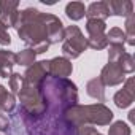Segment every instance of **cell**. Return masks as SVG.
<instances>
[{
	"label": "cell",
	"instance_id": "15",
	"mask_svg": "<svg viewBox=\"0 0 135 135\" xmlns=\"http://www.w3.org/2000/svg\"><path fill=\"white\" fill-rule=\"evenodd\" d=\"M84 16H86L88 19H99V21H105V19L110 16L105 0H103V2H92V3L86 8V15H84Z\"/></svg>",
	"mask_w": 135,
	"mask_h": 135
},
{
	"label": "cell",
	"instance_id": "13",
	"mask_svg": "<svg viewBox=\"0 0 135 135\" xmlns=\"http://www.w3.org/2000/svg\"><path fill=\"white\" fill-rule=\"evenodd\" d=\"M110 16H121L127 18L133 13V3L130 0H105Z\"/></svg>",
	"mask_w": 135,
	"mask_h": 135
},
{
	"label": "cell",
	"instance_id": "21",
	"mask_svg": "<svg viewBox=\"0 0 135 135\" xmlns=\"http://www.w3.org/2000/svg\"><path fill=\"white\" fill-rule=\"evenodd\" d=\"M107 40H108V45H124L126 43V33L119 27H111L107 32Z\"/></svg>",
	"mask_w": 135,
	"mask_h": 135
},
{
	"label": "cell",
	"instance_id": "1",
	"mask_svg": "<svg viewBox=\"0 0 135 135\" xmlns=\"http://www.w3.org/2000/svg\"><path fill=\"white\" fill-rule=\"evenodd\" d=\"M48 15L33 7L18 11L13 29H16L19 38L35 54H43L51 46L48 41Z\"/></svg>",
	"mask_w": 135,
	"mask_h": 135
},
{
	"label": "cell",
	"instance_id": "4",
	"mask_svg": "<svg viewBox=\"0 0 135 135\" xmlns=\"http://www.w3.org/2000/svg\"><path fill=\"white\" fill-rule=\"evenodd\" d=\"M22 119L29 135H75V127L64 118H52L46 114L30 118L22 114Z\"/></svg>",
	"mask_w": 135,
	"mask_h": 135
},
{
	"label": "cell",
	"instance_id": "2",
	"mask_svg": "<svg viewBox=\"0 0 135 135\" xmlns=\"http://www.w3.org/2000/svg\"><path fill=\"white\" fill-rule=\"evenodd\" d=\"M41 99L45 102L46 116L64 118V111L73 105H78V88L69 78L46 76L40 84Z\"/></svg>",
	"mask_w": 135,
	"mask_h": 135
},
{
	"label": "cell",
	"instance_id": "28",
	"mask_svg": "<svg viewBox=\"0 0 135 135\" xmlns=\"http://www.w3.org/2000/svg\"><path fill=\"white\" fill-rule=\"evenodd\" d=\"M133 114H135V110H130V113H129V119L133 122Z\"/></svg>",
	"mask_w": 135,
	"mask_h": 135
},
{
	"label": "cell",
	"instance_id": "26",
	"mask_svg": "<svg viewBox=\"0 0 135 135\" xmlns=\"http://www.w3.org/2000/svg\"><path fill=\"white\" fill-rule=\"evenodd\" d=\"M10 43H11V37H10L8 30L0 24V45L2 46H10Z\"/></svg>",
	"mask_w": 135,
	"mask_h": 135
},
{
	"label": "cell",
	"instance_id": "5",
	"mask_svg": "<svg viewBox=\"0 0 135 135\" xmlns=\"http://www.w3.org/2000/svg\"><path fill=\"white\" fill-rule=\"evenodd\" d=\"M21 103V113L30 118H38L45 113L46 107L45 102L41 99V92H40V86H33L29 83H22L21 91L16 94Z\"/></svg>",
	"mask_w": 135,
	"mask_h": 135
},
{
	"label": "cell",
	"instance_id": "17",
	"mask_svg": "<svg viewBox=\"0 0 135 135\" xmlns=\"http://www.w3.org/2000/svg\"><path fill=\"white\" fill-rule=\"evenodd\" d=\"M16 108V97L8 92L5 86L0 84V110L3 113H11Z\"/></svg>",
	"mask_w": 135,
	"mask_h": 135
},
{
	"label": "cell",
	"instance_id": "9",
	"mask_svg": "<svg viewBox=\"0 0 135 135\" xmlns=\"http://www.w3.org/2000/svg\"><path fill=\"white\" fill-rule=\"evenodd\" d=\"M24 81L33 86H40L43 83V80L46 76H49V70H48V60H40L35 62L33 65L27 67V70L22 73Z\"/></svg>",
	"mask_w": 135,
	"mask_h": 135
},
{
	"label": "cell",
	"instance_id": "25",
	"mask_svg": "<svg viewBox=\"0 0 135 135\" xmlns=\"http://www.w3.org/2000/svg\"><path fill=\"white\" fill-rule=\"evenodd\" d=\"M22 83H24V76H22L21 73H15V72H13V73L10 75L8 84H10V89H11V94H13V95H16V94L21 91Z\"/></svg>",
	"mask_w": 135,
	"mask_h": 135
},
{
	"label": "cell",
	"instance_id": "16",
	"mask_svg": "<svg viewBox=\"0 0 135 135\" xmlns=\"http://www.w3.org/2000/svg\"><path fill=\"white\" fill-rule=\"evenodd\" d=\"M86 92L89 97L99 100V103H103L105 102V86L103 83L100 81V78H92L86 83Z\"/></svg>",
	"mask_w": 135,
	"mask_h": 135
},
{
	"label": "cell",
	"instance_id": "18",
	"mask_svg": "<svg viewBox=\"0 0 135 135\" xmlns=\"http://www.w3.org/2000/svg\"><path fill=\"white\" fill-rule=\"evenodd\" d=\"M65 15L72 21H80L86 15V7L83 2H70L65 7Z\"/></svg>",
	"mask_w": 135,
	"mask_h": 135
},
{
	"label": "cell",
	"instance_id": "20",
	"mask_svg": "<svg viewBox=\"0 0 135 135\" xmlns=\"http://www.w3.org/2000/svg\"><path fill=\"white\" fill-rule=\"evenodd\" d=\"M126 43L130 46H135V13L129 15L126 18Z\"/></svg>",
	"mask_w": 135,
	"mask_h": 135
},
{
	"label": "cell",
	"instance_id": "3",
	"mask_svg": "<svg viewBox=\"0 0 135 135\" xmlns=\"http://www.w3.org/2000/svg\"><path fill=\"white\" fill-rule=\"evenodd\" d=\"M114 114L105 103L73 105L64 111V119L73 127L80 126H110Z\"/></svg>",
	"mask_w": 135,
	"mask_h": 135
},
{
	"label": "cell",
	"instance_id": "27",
	"mask_svg": "<svg viewBox=\"0 0 135 135\" xmlns=\"http://www.w3.org/2000/svg\"><path fill=\"white\" fill-rule=\"evenodd\" d=\"M10 127V121L8 118L3 114V113H0V132H7Z\"/></svg>",
	"mask_w": 135,
	"mask_h": 135
},
{
	"label": "cell",
	"instance_id": "19",
	"mask_svg": "<svg viewBox=\"0 0 135 135\" xmlns=\"http://www.w3.org/2000/svg\"><path fill=\"white\" fill-rule=\"evenodd\" d=\"M35 62H37V54H35L32 49H29V48L21 49V51L16 54V64H18V65L30 67V65H33Z\"/></svg>",
	"mask_w": 135,
	"mask_h": 135
},
{
	"label": "cell",
	"instance_id": "11",
	"mask_svg": "<svg viewBox=\"0 0 135 135\" xmlns=\"http://www.w3.org/2000/svg\"><path fill=\"white\" fill-rule=\"evenodd\" d=\"M99 78H100V81L103 83L105 88L107 86H110V88L111 86H118V84H121V83L126 81V75L121 70V67L118 64H110V62L102 69Z\"/></svg>",
	"mask_w": 135,
	"mask_h": 135
},
{
	"label": "cell",
	"instance_id": "6",
	"mask_svg": "<svg viewBox=\"0 0 135 135\" xmlns=\"http://www.w3.org/2000/svg\"><path fill=\"white\" fill-rule=\"evenodd\" d=\"M88 49V40L78 26H69L64 32L62 54L65 59H76Z\"/></svg>",
	"mask_w": 135,
	"mask_h": 135
},
{
	"label": "cell",
	"instance_id": "10",
	"mask_svg": "<svg viewBox=\"0 0 135 135\" xmlns=\"http://www.w3.org/2000/svg\"><path fill=\"white\" fill-rule=\"evenodd\" d=\"M48 70H49V76L52 78H69L73 72V65L72 60L65 59L64 56H57L48 60Z\"/></svg>",
	"mask_w": 135,
	"mask_h": 135
},
{
	"label": "cell",
	"instance_id": "12",
	"mask_svg": "<svg viewBox=\"0 0 135 135\" xmlns=\"http://www.w3.org/2000/svg\"><path fill=\"white\" fill-rule=\"evenodd\" d=\"M18 8H19L18 0H0V24L7 30L13 27L16 15L19 11Z\"/></svg>",
	"mask_w": 135,
	"mask_h": 135
},
{
	"label": "cell",
	"instance_id": "14",
	"mask_svg": "<svg viewBox=\"0 0 135 135\" xmlns=\"http://www.w3.org/2000/svg\"><path fill=\"white\" fill-rule=\"evenodd\" d=\"M15 65H16V54L8 49H0V76L10 78Z\"/></svg>",
	"mask_w": 135,
	"mask_h": 135
},
{
	"label": "cell",
	"instance_id": "8",
	"mask_svg": "<svg viewBox=\"0 0 135 135\" xmlns=\"http://www.w3.org/2000/svg\"><path fill=\"white\" fill-rule=\"evenodd\" d=\"M133 100H135V80L133 76H129L126 78L122 89H119L114 94L113 102L118 108H127L133 103Z\"/></svg>",
	"mask_w": 135,
	"mask_h": 135
},
{
	"label": "cell",
	"instance_id": "22",
	"mask_svg": "<svg viewBox=\"0 0 135 135\" xmlns=\"http://www.w3.org/2000/svg\"><path fill=\"white\" fill-rule=\"evenodd\" d=\"M118 65L121 67V70L124 72V75L135 72V60H133V56L129 54V52H124L122 54V57L118 60Z\"/></svg>",
	"mask_w": 135,
	"mask_h": 135
},
{
	"label": "cell",
	"instance_id": "24",
	"mask_svg": "<svg viewBox=\"0 0 135 135\" xmlns=\"http://www.w3.org/2000/svg\"><path fill=\"white\" fill-rule=\"evenodd\" d=\"M124 52H126L124 45H108V62L118 64V60L122 57Z\"/></svg>",
	"mask_w": 135,
	"mask_h": 135
},
{
	"label": "cell",
	"instance_id": "23",
	"mask_svg": "<svg viewBox=\"0 0 135 135\" xmlns=\"http://www.w3.org/2000/svg\"><path fill=\"white\" fill-rule=\"evenodd\" d=\"M130 133H132V130H130L129 124L124 121H116V122L110 124L108 135H130Z\"/></svg>",
	"mask_w": 135,
	"mask_h": 135
},
{
	"label": "cell",
	"instance_id": "29",
	"mask_svg": "<svg viewBox=\"0 0 135 135\" xmlns=\"http://www.w3.org/2000/svg\"><path fill=\"white\" fill-rule=\"evenodd\" d=\"M94 135H102V133H100V132H95V133H94Z\"/></svg>",
	"mask_w": 135,
	"mask_h": 135
},
{
	"label": "cell",
	"instance_id": "7",
	"mask_svg": "<svg viewBox=\"0 0 135 135\" xmlns=\"http://www.w3.org/2000/svg\"><path fill=\"white\" fill-rule=\"evenodd\" d=\"M107 24L105 21L99 19H88L86 22V32H88V48L100 51L108 48V40H107Z\"/></svg>",
	"mask_w": 135,
	"mask_h": 135
}]
</instances>
